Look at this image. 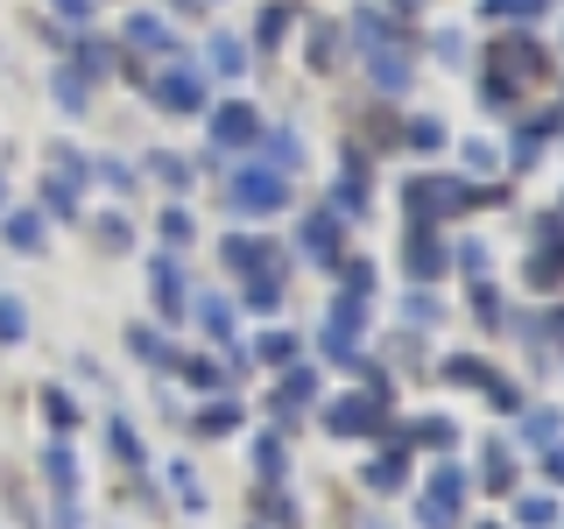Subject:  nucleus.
Returning a JSON list of instances; mask_svg holds the SVG:
<instances>
[{
  "label": "nucleus",
  "instance_id": "nucleus-43",
  "mask_svg": "<svg viewBox=\"0 0 564 529\" xmlns=\"http://www.w3.org/2000/svg\"><path fill=\"white\" fill-rule=\"evenodd\" d=\"M99 240L106 247H128V219H99Z\"/></svg>",
  "mask_w": 564,
  "mask_h": 529
},
{
  "label": "nucleus",
  "instance_id": "nucleus-6",
  "mask_svg": "<svg viewBox=\"0 0 564 529\" xmlns=\"http://www.w3.org/2000/svg\"><path fill=\"white\" fill-rule=\"evenodd\" d=\"M226 261H234L240 276H261V269H282V261L269 255V240H254V234H226Z\"/></svg>",
  "mask_w": 564,
  "mask_h": 529
},
{
  "label": "nucleus",
  "instance_id": "nucleus-41",
  "mask_svg": "<svg viewBox=\"0 0 564 529\" xmlns=\"http://www.w3.org/2000/svg\"><path fill=\"white\" fill-rule=\"evenodd\" d=\"M332 43H339V35H332V22H325V29L311 35V64H332Z\"/></svg>",
  "mask_w": 564,
  "mask_h": 529
},
{
  "label": "nucleus",
  "instance_id": "nucleus-31",
  "mask_svg": "<svg viewBox=\"0 0 564 529\" xmlns=\"http://www.w3.org/2000/svg\"><path fill=\"white\" fill-rule=\"evenodd\" d=\"M516 466H508V445H487V487H508Z\"/></svg>",
  "mask_w": 564,
  "mask_h": 529
},
{
  "label": "nucleus",
  "instance_id": "nucleus-15",
  "mask_svg": "<svg viewBox=\"0 0 564 529\" xmlns=\"http://www.w3.org/2000/svg\"><path fill=\"white\" fill-rule=\"evenodd\" d=\"M282 269H261V276H247V311H282Z\"/></svg>",
  "mask_w": 564,
  "mask_h": 529
},
{
  "label": "nucleus",
  "instance_id": "nucleus-40",
  "mask_svg": "<svg viewBox=\"0 0 564 529\" xmlns=\"http://www.w3.org/2000/svg\"><path fill=\"white\" fill-rule=\"evenodd\" d=\"M416 445H452V423H437V417L416 423Z\"/></svg>",
  "mask_w": 564,
  "mask_h": 529
},
{
  "label": "nucleus",
  "instance_id": "nucleus-39",
  "mask_svg": "<svg viewBox=\"0 0 564 529\" xmlns=\"http://www.w3.org/2000/svg\"><path fill=\"white\" fill-rule=\"evenodd\" d=\"M522 522H529V529H551L557 508H551V501H522Z\"/></svg>",
  "mask_w": 564,
  "mask_h": 529
},
{
  "label": "nucleus",
  "instance_id": "nucleus-44",
  "mask_svg": "<svg viewBox=\"0 0 564 529\" xmlns=\"http://www.w3.org/2000/svg\"><path fill=\"white\" fill-rule=\"evenodd\" d=\"M50 8H57L64 22H85V14H93V0H50Z\"/></svg>",
  "mask_w": 564,
  "mask_h": 529
},
{
  "label": "nucleus",
  "instance_id": "nucleus-27",
  "mask_svg": "<svg viewBox=\"0 0 564 529\" xmlns=\"http://www.w3.org/2000/svg\"><path fill=\"white\" fill-rule=\"evenodd\" d=\"M22 332H29V317H22V304H14V296H0V339H22Z\"/></svg>",
  "mask_w": 564,
  "mask_h": 529
},
{
  "label": "nucleus",
  "instance_id": "nucleus-17",
  "mask_svg": "<svg viewBox=\"0 0 564 529\" xmlns=\"http://www.w3.org/2000/svg\"><path fill=\"white\" fill-rule=\"evenodd\" d=\"M402 481H410V458H402V452H381L375 466H367V487H381V494L402 487Z\"/></svg>",
  "mask_w": 564,
  "mask_h": 529
},
{
  "label": "nucleus",
  "instance_id": "nucleus-45",
  "mask_svg": "<svg viewBox=\"0 0 564 529\" xmlns=\"http://www.w3.org/2000/svg\"><path fill=\"white\" fill-rule=\"evenodd\" d=\"M543 473H551V481L564 487V452H551V466H543Z\"/></svg>",
  "mask_w": 564,
  "mask_h": 529
},
{
  "label": "nucleus",
  "instance_id": "nucleus-21",
  "mask_svg": "<svg viewBox=\"0 0 564 529\" xmlns=\"http://www.w3.org/2000/svg\"><path fill=\"white\" fill-rule=\"evenodd\" d=\"M311 396H317L311 367H290V375H282V388H275V410H282V402H311Z\"/></svg>",
  "mask_w": 564,
  "mask_h": 529
},
{
  "label": "nucleus",
  "instance_id": "nucleus-24",
  "mask_svg": "<svg viewBox=\"0 0 564 529\" xmlns=\"http://www.w3.org/2000/svg\"><path fill=\"white\" fill-rule=\"evenodd\" d=\"M296 163H304V141L275 134V141H269V170H296Z\"/></svg>",
  "mask_w": 564,
  "mask_h": 529
},
{
  "label": "nucleus",
  "instance_id": "nucleus-26",
  "mask_svg": "<svg viewBox=\"0 0 564 529\" xmlns=\"http://www.w3.org/2000/svg\"><path fill=\"white\" fill-rule=\"evenodd\" d=\"M416 522H423V529H452L458 508H445V501H431V494H423V501H416Z\"/></svg>",
  "mask_w": 564,
  "mask_h": 529
},
{
  "label": "nucleus",
  "instance_id": "nucleus-14",
  "mask_svg": "<svg viewBox=\"0 0 564 529\" xmlns=\"http://www.w3.org/2000/svg\"><path fill=\"white\" fill-rule=\"evenodd\" d=\"M445 247H437L431 234H416V247H410V276H423V282H431V276H445Z\"/></svg>",
  "mask_w": 564,
  "mask_h": 529
},
{
  "label": "nucleus",
  "instance_id": "nucleus-18",
  "mask_svg": "<svg viewBox=\"0 0 564 529\" xmlns=\"http://www.w3.org/2000/svg\"><path fill=\"white\" fill-rule=\"evenodd\" d=\"M254 360H261V367H296V339H290V332H261Z\"/></svg>",
  "mask_w": 564,
  "mask_h": 529
},
{
  "label": "nucleus",
  "instance_id": "nucleus-28",
  "mask_svg": "<svg viewBox=\"0 0 564 529\" xmlns=\"http://www.w3.org/2000/svg\"><path fill=\"white\" fill-rule=\"evenodd\" d=\"M551 0H487V14H516V22H536Z\"/></svg>",
  "mask_w": 564,
  "mask_h": 529
},
{
  "label": "nucleus",
  "instance_id": "nucleus-7",
  "mask_svg": "<svg viewBox=\"0 0 564 529\" xmlns=\"http://www.w3.org/2000/svg\"><path fill=\"white\" fill-rule=\"evenodd\" d=\"M304 247H311V261H339V212H317V219H304Z\"/></svg>",
  "mask_w": 564,
  "mask_h": 529
},
{
  "label": "nucleus",
  "instance_id": "nucleus-47",
  "mask_svg": "<svg viewBox=\"0 0 564 529\" xmlns=\"http://www.w3.org/2000/svg\"><path fill=\"white\" fill-rule=\"evenodd\" d=\"M395 8H416V0H395Z\"/></svg>",
  "mask_w": 564,
  "mask_h": 529
},
{
  "label": "nucleus",
  "instance_id": "nucleus-46",
  "mask_svg": "<svg viewBox=\"0 0 564 529\" xmlns=\"http://www.w3.org/2000/svg\"><path fill=\"white\" fill-rule=\"evenodd\" d=\"M0 205H8V176H0Z\"/></svg>",
  "mask_w": 564,
  "mask_h": 529
},
{
  "label": "nucleus",
  "instance_id": "nucleus-37",
  "mask_svg": "<svg viewBox=\"0 0 564 529\" xmlns=\"http://www.w3.org/2000/svg\"><path fill=\"white\" fill-rule=\"evenodd\" d=\"M261 481H282V445H275V438H261Z\"/></svg>",
  "mask_w": 564,
  "mask_h": 529
},
{
  "label": "nucleus",
  "instance_id": "nucleus-20",
  "mask_svg": "<svg viewBox=\"0 0 564 529\" xmlns=\"http://www.w3.org/2000/svg\"><path fill=\"white\" fill-rule=\"evenodd\" d=\"M431 501H445V508H458V501H466V473H458L452 458L437 466V481H431Z\"/></svg>",
  "mask_w": 564,
  "mask_h": 529
},
{
  "label": "nucleus",
  "instance_id": "nucleus-16",
  "mask_svg": "<svg viewBox=\"0 0 564 529\" xmlns=\"http://www.w3.org/2000/svg\"><path fill=\"white\" fill-rule=\"evenodd\" d=\"M198 325H205V339H234V304H219V296H198Z\"/></svg>",
  "mask_w": 564,
  "mask_h": 529
},
{
  "label": "nucleus",
  "instance_id": "nucleus-10",
  "mask_svg": "<svg viewBox=\"0 0 564 529\" xmlns=\"http://www.w3.org/2000/svg\"><path fill=\"white\" fill-rule=\"evenodd\" d=\"M191 423H198V438H226V431H240V402L234 396H226V402H205Z\"/></svg>",
  "mask_w": 564,
  "mask_h": 529
},
{
  "label": "nucleus",
  "instance_id": "nucleus-42",
  "mask_svg": "<svg viewBox=\"0 0 564 529\" xmlns=\"http://www.w3.org/2000/svg\"><path fill=\"white\" fill-rule=\"evenodd\" d=\"M155 176H170V184H191V163H176V155H155Z\"/></svg>",
  "mask_w": 564,
  "mask_h": 529
},
{
  "label": "nucleus",
  "instance_id": "nucleus-36",
  "mask_svg": "<svg viewBox=\"0 0 564 529\" xmlns=\"http://www.w3.org/2000/svg\"><path fill=\"white\" fill-rule=\"evenodd\" d=\"M184 375L198 381V388H219V381H226V367H219V360H184Z\"/></svg>",
  "mask_w": 564,
  "mask_h": 529
},
{
  "label": "nucleus",
  "instance_id": "nucleus-1",
  "mask_svg": "<svg viewBox=\"0 0 564 529\" xmlns=\"http://www.w3.org/2000/svg\"><path fill=\"white\" fill-rule=\"evenodd\" d=\"M381 410H388V396H381V381H375L367 396L325 402V431H332V438H375V431H381Z\"/></svg>",
  "mask_w": 564,
  "mask_h": 529
},
{
  "label": "nucleus",
  "instance_id": "nucleus-2",
  "mask_svg": "<svg viewBox=\"0 0 564 529\" xmlns=\"http://www.w3.org/2000/svg\"><path fill=\"white\" fill-rule=\"evenodd\" d=\"M226 205L234 212H282L290 205V184H282V170H240L226 184Z\"/></svg>",
  "mask_w": 564,
  "mask_h": 529
},
{
  "label": "nucleus",
  "instance_id": "nucleus-34",
  "mask_svg": "<svg viewBox=\"0 0 564 529\" xmlns=\"http://www.w3.org/2000/svg\"><path fill=\"white\" fill-rule=\"evenodd\" d=\"M43 205L57 212V219H70V212H78V198H70V184H57V176H50V191H43Z\"/></svg>",
  "mask_w": 564,
  "mask_h": 529
},
{
  "label": "nucleus",
  "instance_id": "nucleus-5",
  "mask_svg": "<svg viewBox=\"0 0 564 529\" xmlns=\"http://www.w3.org/2000/svg\"><path fill=\"white\" fill-rule=\"evenodd\" d=\"M452 205H466V191H458V184H437V176H416V184H410V219L416 226L437 219V212H452Z\"/></svg>",
  "mask_w": 564,
  "mask_h": 529
},
{
  "label": "nucleus",
  "instance_id": "nucleus-33",
  "mask_svg": "<svg viewBox=\"0 0 564 529\" xmlns=\"http://www.w3.org/2000/svg\"><path fill=\"white\" fill-rule=\"evenodd\" d=\"M290 22H296L290 8H269V14H261V43H282V35H290Z\"/></svg>",
  "mask_w": 564,
  "mask_h": 529
},
{
  "label": "nucleus",
  "instance_id": "nucleus-35",
  "mask_svg": "<svg viewBox=\"0 0 564 529\" xmlns=\"http://www.w3.org/2000/svg\"><path fill=\"white\" fill-rule=\"evenodd\" d=\"M557 269H564V247H551V255L529 261V282H557Z\"/></svg>",
  "mask_w": 564,
  "mask_h": 529
},
{
  "label": "nucleus",
  "instance_id": "nucleus-8",
  "mask_svg": "<svg viewBox=\"0 0 564 529\" xmlns=\"http://www.w3.org/2000/svg\"><path fill=\"white\" fill-rule=\"evenodd\" d=\"M155 311L163 317H184V276H176V261H155Z\"/></svg>",
  "mask_w": 564,
  "mask_h": 529
},
{
  "label": "nucleus",
  "instance_id": "nucleus-22",
  "mask_svg": "<svg viewBox=\"0 0 564 529\" xmlns=\"http://www.w3.org/2000/svg\"><path fill=\"white\" fill-rule=\"evenodd\" d=\"M106 445H113L120 458H128V466H141V438H134V431H128V423H120V417L106 423Z\"/></svg>",
  "mask_w": 564,
  "mask_h": 529
},
{
  "label": "nucleus",
  "instance_id": "nucleus-13",
  "mask_svg": "<svg viewBox=\"0 0 564 529\" xmlns=\"http://www.w3.org/2000/svg\"><path fill=\"white\" fill-rule=\"evenodd\" d=\"M375 85L381 93H402V85H410V57H402V50H375Z\"/></svg>",
  "mask_w": 564,
  "mask_h": 529
},
{
  "label": "nucleus",
  "instance_id": "nucleus-23",
  "mask_svg": "<svg viewBox=\"0 0 564 529\" xmlns=\"http://www.w3.org/2000/svg\"><path fill=\"white\" fill-rule=\"evenodd\" d=\"M57 99L64 114H85V71H57Z\"/></svg>",
  "mask_w": 564,
  "mask_h": 529
},
{
  "label": "nucleus",
  "instance_id": "nucleus-30",
  "mask_svg": "<svg viewBox=\"0 0 564 529\" xmlns=\"http://www.w3.org/2000/svg\"><path fill=\"white\" fill-rule=\"evenodd\" d=\"M128 346L141 353V360H155V367H163V360H176V353H170L163 339H155V332H128Z\"/></svg>",
  "mask_w": 564,
  "mask_h": 529
},
{
  "label": "nucleus",
  "instance_id": "nucleus-12",
  "mask_svg": "<svg viewBox=\"0 0 564 529\" xmlns=\"http://www.w3.org/2000/svg\"><path fill=\"white\" fill-rule=\"evenodd\" d=\"M43 473H50V487H57L64 501H78V458H70L64 445H50V458H43Z\"/></svg>",
  "mask_w": 564,
  "mask_h": 529
},
{
  "label": "nucleus",
  "instance_id": "nucleus-3",
  "mask_svg": "<svg viewBox=\"0 0 564 529\" xmlns=\"http://www.w3.org/2000/svg\"><path fill=\"white\" fill-rule=\"evenodd\" d=\"M149 93H155L163 114H198V106H205V78H198V71H184V64H170Z\"/></svg>",
  "mask_w": 564,
  "mask_h": 529
},
{
  "label": "nucleus",
  "instance_id": "nucleus-11",
  "mask_svg": "<svg viewBox=\"0 0 564 529\" xmlns=\"http://www.w3.org/2000/svg\"><path fill=\"white\" fill-rule=\"evenodd\" d=\"M8 247L14 255H43V219L35 212H8Z\"/></svg>",
  "mask_w": 564,
  "mask_h": 529
},
{
  "label": "nucleus",
  "instance_id": "nucleus-38",
  "mask_svg": "<svg viewBox=\"0 0 564 529\" xmlns=\"http://www.w3.org/2000/svg\"><path fill=\"white\" fill-rule=\"evenodd\" d=\"M163 240H191V212H184V205L163 212Z\"/></svg>",
  "mask_w": 564,
  "mask_h": 529
},
{
  "label": "nucleus",
  "instance_id": "nucleus-25",
  "mask_svg": "<svg viewBox=\"0 0 564 529\" xmlns=\"http://www.w3.org/2000/svg\"><path fill=\"white\" fill-rule=\"evenodd\" d=\"M332 212H346V219H360V212H367V198H360V176H346V184L332 191Z\"/></svg>",
  "mask_w": 564,
  "mask_h": 529
},
{
  "label": "nucleus",
  "instance_id": "nucleus-29",
  "mask_svg": "<svg viewBox=\"0 0 564 529\" xmlns=\"http://www.w3.org/2000/svg\"><path fill=\"white\" fill-rule=\"evenodd\" d=\"M410 149H423V155L445 149V128H437V120H410Z\"/></svg>",
  "mask_w": 564,
  "mask_h": 529
},
{
  "label": "nucleus",
  "instance_id": "nucleus-9",
  "mask_svg": "<svg viewBox=\"0 0 564 529\" xmlns=\"http://www.w3.org/2000/svg\"><path fill=\"white\" fill-rule=\"evenodd\" d=\"M128 43H134V50H170L176 29L163 22V14H128Z\"/></svg>",
  "mask_w": 564,
  "mask_h": 529
},
{
  "label": "nucleus",
  "instance_id": "nucleus-19",
  "mask_svg": "<svg viewBox=\"0 0 564 529\" xmlns=\"http://www.w3.org/2000/svg\"><path fill=\"white\" fill-rule=\"evenodd\" d=\"M205 57H212V71H226V78H240V64H247V50L234 43V35H212V43H205Z\"/></svg>",
  "mask_w": 564,
  "mask_h": 529
},
{
  "label": "nucleus",
  "instance_id": "nucleus-4",
  "mask_svg": "<svg viewBox=\"0 0 564 529\" xmlns=\"http://www.w3.org/2000/svg\"><path fill=\"white\" fill-rule=\"evenodd\" d=\"M212 141H219V149H254L261 141V120H254V106H219V114H212Z\"/></svg>",
  "mask_w": 564,
  "mask_h": 529
},
{
  "label": "nucleus",
  "instance_id": "nucleus-32",
  "mask_svg": "<svg viewBox=\"0 0 564 529\" xmlns=\"http://www.w3.org/2000/svg\"><path fill=\"white\" fill-rule=\"evenodd\" d=\"M43 410H50V423H57V431H70V423H78V410H70V396H57V388H43Z\"/></svg>",
  "mask_w": 564,
  "mask_h": 529
}]
</instances>
